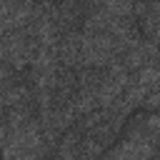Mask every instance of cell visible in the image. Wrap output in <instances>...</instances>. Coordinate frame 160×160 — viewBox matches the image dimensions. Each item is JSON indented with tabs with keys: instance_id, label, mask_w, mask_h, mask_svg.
<instances>
[{
	"instance_id": "1",
	"label": "cell",
	"mask_w": 160,
	"mask_h": 160,
	"mask_svg": "<svg viewBox=\"0 0 160 160\" xmlns=\"http://www.w3.org/2000/svg\"><path fill=\"white\" fill-rule=\"evenodd\" d=\"M58 60L65 68L80 70L82 68V30H68L60 35V45H58Z\"/></svg>"
},
{
	"instance_id": "2",
	"label": "cell",
	"mask_w": 160,
	"mask_h": 160,
	"mask_svg": "<svg viewBox=\"0 0 160 160\" xmlns=\"http://www.w3.org/2000/svg\"><path fill=\"white\" fill-rule=\"evenodd\" d=\"M140 118H142V125L150 140L160 148V110H140Z\"/></svg>"
},
{
	"instance_id": "3",
	"label": "cell",
	"mask_w": 160,
	"mask_h": 160,
	"mask_svg": "<svg viewBox=\"0 0 160 160\" xmlns=\"http://www.w3.org/2000/svg\"><path fill=\"white\" fill-rule=\"evenodd\" d=\"M140 110H160V88H155V90H150V92L145 95Z\"/></svg>"
},
{
	"instance_id": "4",
	"label": "cell",
	"mask_w": 160,
	"mask_h": 160,
	"mask_svg": "<svg viewBox=\"0 0 160 160\" xmlns=\"http://www.w3.org/2000/svg\"><path fill=\"white\" fill-rule=\"evenodd\" d=\"M5 138H8V120H5V108H2V102H0V152H2Z\"/></svg>"
}]
</instances>
